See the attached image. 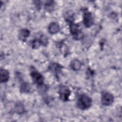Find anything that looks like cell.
I'll list each match as a JSON object with an SVG mask.
<instances>
[{"mask_svg":"<svg viewBox=\"0 0 122 122\" xmlns=\"http://www.w3.org/2000/svg\"><path fill=\"white\" fill-rule=\"evenodd\" d=\"M49 32L51 34H54L57 33L60 30V26L59 24L55 22H51L48 27Z\"/></svg>","mask_w":122,"mask_h":122,"instance_id":"obj_7","label":"cell"},{"mask_svg":"<svg viewBox=\"0 0 122 122\" xmlns=\"http://www.w3.org/2000/svg\"><path fill=\"white\" fill-rule=\"evenodd\" d=\"M59 92L60 99L61 100L66 102L69 100L71 94V91L69 88L65 86H61L59 89Z\"/></svg>","mask_w":122,"mask_h":122,"instance_id":"obj_6","label":"cell"},{"mask_svg":"<svg viewBox=\"0 0 122 122\" xmlns=\"http://www.w3.org/2000/svg\"><path fill=\"white\" fill-rule=\"evenodd\" d=\"M30 33V31L26 29H23L20 30L19 32V38L21 40L23 41L25 40L28 36H29Z\"/></svg>","mask_w":122,"mask_h":122,"instance_id":"obj_11","label":"cell"},{"mask_svg":"<svg viewBox=\"0 0 122 122\" xmlns=\"http://www.w3.org/2000/svg\"><path fill=\"white\" fill-rule=\"evenodd\" d=\"M39 40L41 43V44H42L44 46H46L48 43V38L45 35H41Z\"/></svg>","mask_w":122,"mask_h":122,"instance_id":"obj_13","label":"cell"},{"mask_svg":"<svg viewBox=\"0 0 122 122\" xmlns=\"http://www.w3.org/2000/svg\"><path fill=\"white\" fill-rule=\"evenodd\" d=\"M101 101L103 105L109 106L113 103L114 101V96L110 92H103L102 93Z\"/></svg>","mask_w":122,"mask_h":122,"instance_id":"obj_3","label":"cell"},{"mask_svg":"<svg viewBox=\"0 0 122 122\" xmlns=\"http://www.w3.org/2000/svg\"><path fill=\"white\" fill-rule=\"evenodd\" d=\"M40 44H41V43L39 40H34L32 43V46L33 48L34 49L38 48L40 46Z\"/></svg>","mask_w":122,"mask_h":122,"instance_id":"obj_15","label":"cell"},{"mask_svg":"<svg viewBox=\"0 0 122 122\" xmlns=\"http://www.w3.org/2000/svg\"><path fill=\"white\" fill-rule=\"evenodd\" d=\"M70 32L73 38L76 40H80L83 37V33L79 29V26L77 24L72 23L70 24Z\"/></svg>","mask_w":122,"mask_h":122,"instance_id":"obj_2","label":"cell"},{"mask_svg":"<svg viewBox=\"0 0 122 122\" xmlns=\"http://www.w3.org/2000/svg\"><path fill=\"white\" fill-rule=\"evenodd\" d=\"M81 63L77 59H74L71 61V67L73 70L78 71L81 68Z\"/></svg>","mask_w":122,"mask_h":122,"instance_id":"obj_10","label":"cell"},{"mask_svg":"<svg viewBox=\"0 0 122 122\" xmlns=\"http://www.w3.org/2000/svg\"><path fill=\"white\" fill-rule=\"evenodd\" d=\"M20 89L21 91L23 92H27L29 91L30 89V86L28 83L26 82L23 83L20 87Z\"/></svg>","mask_w":122,"mask_h":122,"instance_id":"obj_14","label":"cell"},{"mask_svg":"<svg viewBox=\"0 0 122 122\" xmlns=\"http://www.w3.org/2000/svg\"><path fill=\"white\" fill-rule=\"evenodd\" d=\"M92 102V99L88 95L83 94L80 95L78 97L77 102V106L81 110H86L91 106Z\"/></svg>","mask_w":122,"mask_h":122,"instance_id":"obj_1","label":"cell"},{"mask_svg":"<svg viewBox=\"0 0 122 122\" xmlns=\"http://www.w3.org/2000/svg\"><path fill=\"white\" fill-rule=\"evenodd\" d=\"M9 71L4 69H1L0 71V80L1 82H7L9 79Z\"/></svg>","mask_w":122,"mask_h":122,"instance_id":"obj_8","label":"cell"},{"mask_svg":"<svg viewBox=\"0 0 122 122\" xmlns=\"http://www.w3.org/2000/svg\"><path fill=\"white\" fill-rule=\"evenodd\" d=\"M64 18L66 21H67L69 23L71 24L73 23L74 19V14L73 12L70 10L67 11L65 13Z\"/></svg>","mask_w":122,"mask_h":122,"instance_id":"obj_9","label":"cell"},{"mask_svg":"<svg viewBox=\"0 0 122 122\" xmlns=\"http://www.w3.org/2000/svg\"><path fill=\"white\" fill-rule=\"evenodd\" d=\"M15 111L18 113H22L24 111L23 105L21 103H17L15 106Z\"/></svg>","mask_w":122,"mask_h":122,"instance_id":"obj_12","label":"cell"},{"mask_svg":"<svg viewBox=\"0 0 122 122\" xmlns=\"http://www.w3.org/2000/svg\"><path fill=\"white\" fill-rule=\"evenodd\" d=\"M31 77L35 83L39 86L42 85L43 83V76L37 71L33 70L30 72Z\"/></svg>","mask_w":122,"mask_h":122,"instance_id":"obj_4","label":"cell"},{"mask_svg":"<svg viewBox=\"0 0 122 122\" xmlns=\"http://www.w3.org/2000/svg\"><path fill=\"white\" fill-rule=\"evenodd\" d=\"M83 22L84 26L87 28H89L93 25L94 20L91 12L88 11L84 12L83 15Z\"/></svg>","mask_w":122,"mask_h":122,"instance_id":"obj_5","label":"cell"}]
</instances>
